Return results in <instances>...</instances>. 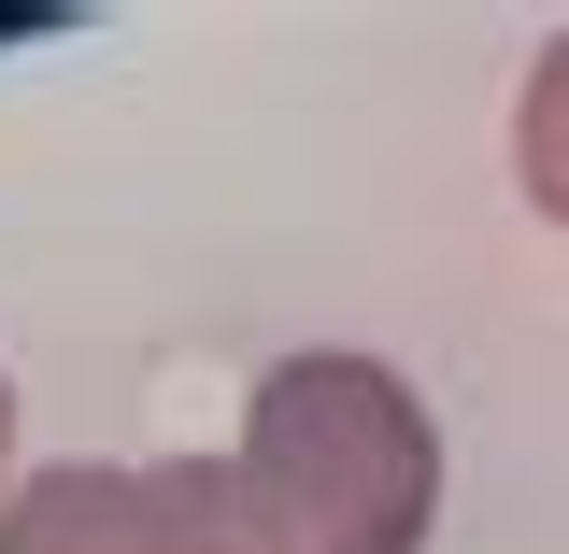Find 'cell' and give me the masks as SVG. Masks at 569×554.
Here are the masks:
<instances>
[{"label":"cell","instance_id":"obj_1","mask_svg":"<svg viewBox=\"0 0 569 554\" xmlns=\"http://www.w3.org/2000/svg\"><path fill=\"white\" fill-rule=\"evenodd\" d=\"M441 441L370 355H284L242 426V497L271 554H413Z\"/></svg>","mask_w":569,"mask_h":554},{"label":"cell","instance_id":"obj_2","mask_svg":"<svg viewBox=\"0 0 569 554\" xmlns=\"http://www.w3.org/2000/svg\"><path fill=\"white\" fill-rule=\"evenodd\" d=\"M0 554H242L213 470H43L0 512Z\"/></svg>","mask_w":569,"mask_h":554},{"label":"cell","instance_id":"obj_3","mask_svg":"<svg viewBox=\"0 0 569 554\" xmlns=\"http://www.w3.org/2000/svg\"><path fill=\"white\" fill-rule=\"evenodd\" d=\"M527 185L569 213V43L541 58V85H527Z\"/></svg>","mask_w":569,"mask_h":554}]
</instances>
